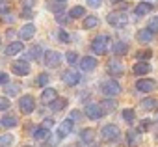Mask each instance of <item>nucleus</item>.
<instances>
[{
    "label": "nucleus",
    "mask_w": 158,
    "mask_h": 147,
    "mask_svg": "<svg viewBox=\"0 0 158 147\" xmlns=\"http://www.w3.org/2000/svg\"><path fill=\"white\" fill-rule=\"evenodd\" d=\"M108 47H110V36H106V34H101V36H97V37L91 41V50H93L97 56L106 54V52H108Z\"/></svg>",
    "instance_id": "1"
},
{
    "label": "nucleus",
    "mask_w": 158,
    "mask_h": 147,
    "mask_svg": "<svg viewBox=\"0 0 158 147\" xmlns=\"http://www.w3.org/2000/svg\"><path fill=\"white\" fill-rule=\"evenodd\" d=\"M101 91H102V95H104L106 99H112V97H117V95L121 93V86H119V82L114 80V78L102 80V82H101Z\"/></svg>",
    "instance_id": "2"
},
{
    "label": "nucleus",
    "mask_w": 158,
    "mask_h": 147,
    "mask_svg": "<svg viewBox=\"0 0 158 147\" xmlns=\"http://www.w3.org/2000/svg\"><path fill=\"white\" fill-rule=\"evenodd\" d=\"M101 136H102L104 141H117V140L121 138V130H119L117 125L108 123V125H104V127L101 128Z\"/></svg>",
    "instance_id": "3"
},
{
    "label": "nucleus",
    "mask_w": 158,
    "mask_h": 147,
    "mask_svg": "<svg viewBox=\"0 0 158 147\" xmlns=\"http://www.w3.org/2000/svg\"><path fill=\"white\" fill-rule=\"evenodd\" d=\"M106 21H108V24H112V26H115V28H123V26H127L128 17H127L125 11H112V13L106 17Z\"/></svg>",
    "instance_id": "4"
},
{
    "label": "nucleus",
    "mask_w": 158,
    "mask_h": 147,
    "mask_svg": "<svg viewBox=\"0 0 158 147\" xmlns=\"http://www.w3.org/2000/svg\"><path fill=\"white\" fill-rule=\"evenodd\" d=\"M60 63H61V54L58 50H47L45 52V65L47 67L56 69V67H60Z\"/></svg>",
    "instance_id": "5"
},
{
    "label": "nucleus",
    "mask_w": 158,
    "mask_h": 147,
    "mask_svg": "<svg viewBox=\"0 0 158 147\" xmlns=\"http://www.w3.org/2000/svg\"><path fill=\"white\" fill-rule=\"evenodd\" d=\"M19 108L23 114H32L35 110V99L32 95H23L21 101H19Z\"/></svg>",
    "instance_id": "6"
},
{
    "label": "nucleus",
    "mask_w": 158,
    "mask_h": 147,
    "mask_svg": "<svg viewBox=\"0 0 158 147\" xmlns=\"http://www.w3.org/2000/svg\"><path fill=\"white\" fill-rule=\"evenodd\" d=\"M61 80H63L67 86H76L78 82H80V73L74 71V69H67V71H63Z\"/></svg>",
    "instance_id": "7"
},
{
    "label": "nucleus",
    "mask_w": 158,
    "mask_h": 147,
    "mask_svg": "<svg viewBox=\"0 0 158 147\" xmlns=\"http://www.w3.org/2000/svg\"><path fill=\"white\" fill-rule=\"evenodd\" d=\"M86 116L89 117V119H93V121H97V119H101L102 116H104V112H102V108H101V104H97V103H89L88 106H86Z\"/></svg>",
    "instance_id": "8"
},
{
    "label": "nucleus",
    "mask_w": 158,
    "mask_h": 147,
    "mask_svg": "<svg viewBox=\"0 0 158 147\" xmlns=\"http://www.w3.org/2000/svg\"><path fill=\"white\" fill-rule=\"evenodd\" d=\"M154 88H156V82L152 78H139L136 82V90L141 93H151V91H154Z\"/></svg>",
    "instance_id": "9"
},
{
    "label": "nucleus",
    "mask_w": 158,
    "mask_h": 147,
    "mask_svg": "<svg viewBox=\"0 0 158 147\" xmlns=\"http://www.w3.org/2000/svg\"><path fill=\"white\" fill-rule=\"evenodd\" d=\"M11 71L15 73V75H19V77H26L28 73H30V63L19 60V61H15V63L11 65Z\"/></svg>",
    "instance_id": "10"
},
{
    "label": "nucleus",
    "mask_w": 158,
    "mask_h": 147,
    "mask_svg": "<svg viewBox=\"0 0 158 147\" xmlns=\"http://www.w3.org/2000/svg\"><path fill=\"white\" fill-rule=\"evenodd\" d=\"M71 132H73V119H65V121H61V123H60L56 136H58L60 140H63V138H65V136H69Z\"/></svg>",
    "instance_id": "11"
},
{
    "label": "nucleus",
    "mask_w": 158,
    "mask_h": 147,
    "mask_svg": "<svg viewBox=\"0 0 158 147\" xmlns=\"http://www.w3.org/2000/svg\"><path fill=\"white\" fill-rule=\"evenodd\" d=\"M149 71H151V65L149 61H136L132 65V73L136 77H143V75H149Z\"/></svg>",
    "instance_id": "12"
},
{
    "label": "nucleus",
    "mask_w": 158,
    "mask_h": 147,
    "mask_svg": "<svg viewBox=\"0 0 158 147\" xmlns=\"http://www.w3.org/2000/svg\"><path fill=\"white\" fill-rule=\"evenodd\" d=\"M108 73H110L112 77H121V75H123V63H121L117 58L110 60V61H108Z\"/></svg>",
    "instance_id": "13"
},
{
    "label": "nucleus",
    "mask_w": 158,
    "mask_h": 147,
    "mask_svg": "<svg viewBox=\"0 0 158 147\" xmlns=\"http://www.w3.org/2000/svg\"><path fill=\"white\" fill-rule=\"evenodd\" d=\"M95 67H97V58H95V56H84V58L80 60V69H82V71L89 73V71H93Z\"/></svg>",
    "instance_id": "14"
},
{
    "label": "nucleus",
    "mask_w": 158,
    "mask_h": 147,
    "mask_svg": "<svg viewBox=\"0 0 158 147\" xmlns=\"http://www.w3.org/2000/svg\"><path fill=\"white\" fill-rule=\"evenodd\" d=\"M34 34H35V24H34V23H28V24H24V26L21 28V32H19V36L23 37V41H28V39H32V37H34Z\"/></svg>",
    "instance_id": "15"
},
{
    "label": "nucleus",
    "mask_w": 158,
    "mask_h": 147,
    "mask_svg": "<svg viewBox=\"0 0 158 147\" xmlns=\"http://www.w3.org/2000/svg\"><path fill=\"white\" fill-rule=\"evenodd\" d=\"M152 8H154V6H152L151 2H139V4L134 8V13H136V17H143V15L151 13Z\"/></svg>",
    "instance_id": "16"
},
{
    "label": "nucleus",
    "mask_w": 158,
    "mask_h": 147,
    "mask_svg": "<svg viewBox=\"0 0 158 147\" xmlns=\"http://www.w3.org/2000/svg\"><path fill=\"white\" fill-rule=\"evenodd\" d=\"M23 50H24V45H23L21 41H15V43H10V45L6 47L4 54H6V56H15V54L23 52Z\"/></svg>",
    "instance_id": "17"
},
{
    "label": "nucleus",
    "mask_w": 158,
    "mask_h": 147,
    "mask_svg": "<svg viewBox=\"0 0 158 147\" xmlns=\"http://www.w3.org/2000/svg\"><path fill=\"white\" fill-rule=\"evenodd\" d=\"M56 97H58V91H56L54 88H45L43 93H41V101H43L45 104H50Z\"/></svg>",
    "instance_id": "18"
},
{
    "label": "nucleus",
    "mask_w": 158,
    "mask_h": 147,
    "mask_svg": "<svg viewBox=\"0 0 158 147\" xmlns=\"http://www.w3.org/2000/svg\"><path fill=\"white\" fill-rule=\"evenodd\" d=\"M80 141L86 143V145H91V143L95 141V130H93V128H84V130L80 132Z\"/></svg>",
    "instance_id": "19"
},
{
    "label": "nucleus",
    "mask_w": 158,
    "mask_h": 147,
    "mask_svg": "<svg viewBox=\"0 0 158 147\" xmlns=\"http://www.w3.org/2000/svg\"><path fill=\"white\" fill-rule=\"evenodd\" d=\"M112 52H114L115 56H121V54H127V52H128V45H127L125 41H115V43L112 45Z\"/></svg>",
    "instance_id": "20"
},
{
    "label": "nucleus",
    "mask_w": 158,
    "mask_h": 147,
    "mask_svg": "<svg viewBox=\"0 0 158 147\" xmlns=\"http://www.w3.org/2000/svg\"><path fill=\"white\" fill-rule=\"evenodd\" d=\"M65 106H67V99H65V97H56V99L50 103V110H52V112H61Z\"/></svg>",
    "instance_id": "21"
},
{
    "label": "nucleus",
    "mask_w": 158,
    "mask_h": 147,
    "mask_svg": "<svg viewBox=\"0 0 158 147\" xmlns=\"http://www.w3.org/2000/svg\"><path fill=\"white\" fill-rule=\"evenodd\" d=\"M17 117L15 116H11V114H8V116H4L2 119H0V125L2 127H6V128H13V127H17Z\"/></svg>",
    "instance_id": "22"
},
{
    "label": "nucleus",
    "mask_w": 158,
    "mask_h": 147,
    "mask_svg": "<svg viewBox=\"0 0 158 147\" xmlns=\"http://www.w3.org/2000/svg\"><path fill=\"white\" fill-rule=\"evenodd\" d=\"M48 136H50V130L45 128V127H39V128L34 130V138H35L37 141H43V140H47Z\"/></svg>",
    "instance_id": "23"
},
{
    "label": "nucleus",
    "mask_w": 158,
    "mask_h": 147,
    "mask_svg": "<svg viewBox=\"0 0 158 147\" xmlns=\"http://www.w3.org/2000/svg\"><path fill=\"white\" fill-rule=\"evenodd\" d=\"M127 143H128V147L138 145V143H139V132H138V130H128V134H127Z\"/></svg>",
    "instance_id": "24"
},
{
    "label": "nucleus",
    "mask_w": 158,
    "mask_h": 147,
    "mask_svg": "<svg viewBox=\"0 0 158 147\" xmlns=\"http://www.w3.org/2000/svg\"><path fill=\"white\" fill-rule=\"evenodd\" d=\"M84 15H86V8H82V6H74L69 11V17L71 19H82Z\"/></svg>",
    "instance_id": "25"
},
{
    "label": "nucleus",
    "mask_w": 158,
    "mask_h": 147,
    "mask_svg": "<svg viewBox=\"0 0 158 147\" xmlns=\"http://www.w3.org/2000/svg\"><path fill=\"white\" fill-rule=\"evenodd\" d=\"M43 56V48H41V45H34V47H30V50H28V58L30 60H39Z\"/></svg>",
    "instance_id": "26"
},
{
    "label": "nucleus",
    "mask_w": 158,
    "mask_h": 147,
    "mask_svg": "<svg viewBox=\"0 0 158 147\" xmlns=\"http://www.w3.org/2000/svg\"><path fill=\"white\" fill-rule=\"evenodd\" d=\"M97 26H99V17L89 15V17L84 19V28H86V30H91V28H97Z\"/></svg>",
    "instance_id": "27"
},
{
    "label": "nucleus",
    "mask_w": 158,
    "mask_h": 147,
    "mask_svg": "<svg viewBox=\"0 0 158 147\" xmlns=\"http://www.w3.org/2000/svg\"><path fill=\"white\" fill-rule=\"evenodd\" d=\"M152 37H154V34H151L147 28H143V30L138 32V39H139L141 43H149V41H152Z\"/></svg>",
    "instance_id": "28"
},
{
    "label": "nucleus",
    "mask_w": 158,
    "mask_h": 147,
    "mask_svg": "<svg viewBox=\"0 0 158 147\" xmlns=\"http://www.w3.org/2000/svg\"><path fill=\"white\" fill-rule=\"evenodd\" d=\"M151 56H152V52H151L149 48H141V50L136 52V60H138V61H149Z\"/></svg>",
    "instance_id": "29"
},
{
    "label": "nucleus",
    "mask_w": 158,
    "mask_h": 147,
    "mask_svg": "<svg viewBox=\"0 0 158 147\" xmlns=\"http://www.w3.org/2000/svg\"><path fill=\"white\" fill-rule=\"evenodd\" d=\"M101 108H102L104 114H110L112 110H115V101L114 99H104L102 104H101Z\"/></svg>",
    "instance_id": "30"
},
{
    "label": "nucleus",
    "mask_w": 158,
    "mask_h": 147,
    "mask_svg": "<svg viewBox=\"0 0 158 147\" xmlns=\"http://www.w3.org/2000/svg\"><path fill=\"white\" fill-rule=\"evenodd\" d=\"M123 119H125L128 125H132V123L136 121V112H134L132 108H125V110H123Z\"/></svg>",
    "instance_id": "31"
},
{
    "label": "nucleus",
    "mask_w": 158,
    "mask_h": 147,
    "mask_svg": "<svg viewBox=\"0 0 158 147\" xmlns=\"http://www.w3.org/2000/svg\"><path fill=\"white\" fill-rule=\"evenodd\" d=\"M156 104H158V101L152 97H147L141 101V108H145V110H152V108H156Z\"/></svg>",
    "instance_id": "32"
},
{
    "label": "nucleus",
    "mask_w": 158,
    "mask_h": 147,
    "mask_svg": "<svg viewBox=\"0 0 158 147\" xmlns=\"http://www.w3.org/2000/svg\"><path fill=\"white\" fill-rule=\"evenodd\" d=\"M19 90H21L19 84H10V82H8V86H6V95H8V97H15V95L19 93Z\"/></svg>",
    "instance_id": "33"
},
{
    "label": "nucleus",
    "mask_w": 158,
    "mask_h": 147,
    "mask_svg": "<svg viewBox=\"0 0 158 147\" xmlns=\"http://www.w3.org/2000/svg\"><path fill=\"white\" fill-rule=\"evenodd\" d=\"M13 141H15V138H13L11 134L0 136V147H10V145H13Z\"/></svg>",
    "instance_id": "34"
},
{
    "label": "nucleus",
    "mask_w": 158,
    "mask_h": 147,
    "mask_svg": "<svg viewBox=\"0 0 158 147\" xmlns=\"http://www.w3.org/2000/svg\"><path fill=\"white\" fill-rule=\"evenodd\" d=\"M63 8H65L63 2H58V0H56V2H50V4H48V10L54 11L56 15H58V13H63Z\"/></svg>",
    "instance_id": "35"
},
{
    "label": "nucleus",
    "mask_w": 158,
    "mask_h": 147,
    "mask_svg": "<svg viewBox=\"0 0 158 147\" xmlns=\"http://www.w3.org/2000/svg\"><path fill=\"white\" fill-rule=\"evenodd\" d=\"M48 80H50V77L47 75V73H41V75L35 78V84H37V86H41V88H45V86L48 84Z\"/></svg>",
    "instance_id": "36"
},
{
    "label": "nucleus",
    "mask_w": 158,
    "mask_h": 147,
    "mask_svg": "<svg viewBox=\"0 0 158 147\" xmlns=\"http://www.w3.org/2000/svg\"><path fill=\"white\" fill-rule=\"evenodd\" d=\"M147 30H149L151 34H158V17H152V19L149 21V24H147Z\"/></svg>",
    "instance_id": "37"
},
{
    "label": "nucleus",
    "mask_w": 158,
    "mask_h": 147,
    "mask_svg": "<svg viewBox=\"0 0 158 147\" xmlns=\"http://www.w3.org/2000/svg\"><path fill=\"white\" fill-rule=\"evenodd\" d=\"M65 60H67V63L74 65V63L78 61V54H76V52H67V54H65Z\"/></svg>",
    "instance_id": "38"
},
{
    "label": "nucleus",
    "mask_w": 158,
    "mask_h": 147,
    "mask_svg": "<svg viewBox=\"0 0 158 147\" xmlns=\"http://www.w3.org/2000/svg\"><path fill=\"white\" fill-rule=\"evenodd\" d=\"M10 99L8 97H0V112H4V110H10Z\"/></svg>",
    "instance_id": "39"
},
{
    "label": "nucleus",
    "mask_w": 158,
    "mask_h": 147,
    "mask_svg": "<svg viewBox=\"0 0 158 147\" xmlns=\"http://www.w3.org/2000/svg\"><path fill=\"white\" fill-rule=\"evenodd\" d=\"M69 19H71V17L65 15V13H58V15H56V23H58V24H67Z\"/></svg>",
    "instance_id": "40"
},
{
    "label": "nucleus",
    "mask_w": 158,
    "mask_h": 147,
    "mask_svg": "<svg viewBox=\"0 0 158 147\" xmlns=\"http://www.w3.org/2000/svg\"><path fill=\"white\" fill-rule=\"evenodd\" d=\"M58 39H60L61 43H69V41H71V36H69L65 30H60V32H58Z\"/></svg>",
    "instance_id": "41"
},
{
    "label": "nucleus",
    "mask_w": 158,
    "mask_h": 147,
    "mask_svg": "<svg viewBox=\"0 0 158 147\" xmlns=\"http://www.w3.org/2000/svg\"><path fill=\"white\" fill-rule=\"evenodd\" d=\"M21 4H23V10H32L37 4V0H21Z\"/></svg>",
    "instance_id": "42"
},
{
    "label": "nucleus",
    "mask_w": 158,
    "mask_h": 147,
    "mask_svg": "<svg viewBox=\"0 0 158 147\" xmlns=\"http://www.w3.org/2000/svg\"><path fill=\"white\" fill-rule=\"evenodd\" d=\"M10 8H11V0H0V13L10 11Z\"/></svg>",
    "instance_id": "43"
},
{
    "label": "nucleus",
    "mask_w": 158,
    "mask_h": 147,
    "mask_svg": "<svg viewBox=\"0 0 158 147\" xmlns=\"http://www.w3.org/2000/svg\"><path fill=\"white\" fill-rule=\"evenodd\" d=\"M0 19H2L4 23H13V19H15V17H13L10 11H2V13H0Z\"/></svg>",
    "instance_id": "44"
},
{
    "label": "nucleus",
    "mask_w": 158,
    "mask_h": 147,
    "mask_svg": "<svg viewBox=\"0 0 158 147\" xmlns=\"http://www.w3.org/2000/svg\"><path fill=\"white\" fill-rule=\"evenodd\" d=\"M149 127H151V121H149V119H143V121H141V125H139V130H141V132H145V130H149Z\"/></svg>",
    "instance_id": "45"
},
{
    "label": "nucleus",
    "mask_w": 158,
    "mask_h": 147,
    "mask_svg": "<svg viewBox=\"0 0 158 147\" xmlns=\"http://www.w3.org/2000/svg\"><path fill=\"white\" fill-rule=\"evenodd\" d=\"M101 4H102V0H88L89 8H101Z\"/></svg>",
    "instance_id": "46"
},
{
    "label": "nucleus",
    "mask_w": 158,
    "mask_h": 147,
    "mask_svg": "<svg viewBox=\"0 0 158 147\" xmlns=\"http://www.w3.org/2000/svg\"><path fill=\"white\" fill-rule=\"evenodd\" d=\"M41 127H45V128H48V130H50V127H54V119L47 117V119L43 121V125H41Z\"/></svg>",
    "instance_id": "47"
},
{
    "label": "nucleus",
    "mask_w": 158,
    "mask_h": 147,
    "mask_svg": "<svg viewBox=\"0 0 158 147\" xmlns=\"http://www.w3.org/2000/svg\"><path fill=\"white\" fill-rule=\"evenodd\" d=\"M21 15H23L24 19H32V17H34V11H32V10H23Z\"/></svg>",
    "instance_id": "48"
},
{
    "label": "nucleus",
    "mask_w": 158,
    "mask_h": 147,
    "mask_svg": "<svg viewBox=\"0 0 158 147\" xmlns=\"http://www.w3.org/2000/svg\"><path fill=\"white\" fill-rule=\"evenodd\" d=\"M6 82H10V80H8V75H6V73H0V86L6 84Z\"/></svg>",
    "instance_id": "49"
},
{
    "label": "nucleus",
    "mask_w": 158,
    "mask_h": 147,
    "mask_svg": "<svg viewBox=\"0 0 158 147\" xmlns=\"http://www.w3.org/2000/svg\"><path fill=\"white\" fill-rule=\"evenodd\" d=\"M80 117H82V116H80V112H78V110H73V112H71V119L76 121V119H80Z\"/></svg>",
    "instance_id": "50"
},
{
    "label": "nucleus",
    "mask_w": 158,
    "mask_h": 147,
    "mask_svg": "<svg viewBox=\"0 0 158 147\" xmlns=\"http://www.w3.org/2000/svg\"><path fill=\"white\" fill-rule=\"evenodd\" d=\"M6 36H8V37H15V36H17V32H15L13 28H10V30L6 32Z\"/></svg>",
    "instance_id": "51"
},
{
    "label": "nucleus",
    "mask_w": 158,
    "mask_h": 147,
    "mask_svg": "<svg viewBox=\"0 0 158 147\" xmlns=\"http://www.w3.org/2000/svg\"><path fill=\"white\" fill-rule=\"evenodd\" d=\"M110 2H114V4H119V2H125V0H110Z\"/></svg>",
    "instance_id": "52"
},
{
    "label": "nucleus",
    "mask_w": 158,
    "mask_h": 147,
    "mask_svg": "<svg viewBox=\"0 0 158 147\" xmlns=\"http://www.w3.org/2000/svg\"><path fill=\"white\" fill-rule=\"evenodd\" d=\"M58 2H65V0H58Z\"/></svg>",
    "instance_id": "53"
},
{
    "label": "nucleus",
    "mask_w": 158,
    "mask_h": 147,
    "mask_svg": "<svg viewBox=\"0 0 158 147\" xmlns=\"http://www.w3.org/2000/svg\"><path fill=\"white\" fill-rule=\"evenodd\" d=\"M24 147H32V145H24Z\"/></svg>",
    "instance_id": "54"
},
{
    "label": "nucleus",
    "mask_w": 158,
    "mask_h": 147,
    "mask_svg": "<svg viewBox=\"0 0 158 147\" xmlns=\"http://www.w3.org/2000/svg\"><path fill=\"white\" fill-rule=\"evenodd\" d=\"M156 121H158V114H156Z\"/></svg>",
    "instance_id": "55"
}]
</instances>
